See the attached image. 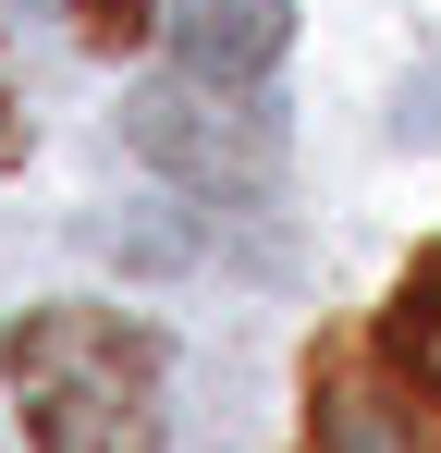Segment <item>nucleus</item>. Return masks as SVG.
I'll return each instance as SVG.
<instances>
[{
  "label": "nucleus",
  "mask_w": 441,
  "mask_h": 453,
  "mask_svg": "<svg viewBox=\"0 0 441 453\" xmlns=\"http://www.w3.org/2000/svg\"><path fill=\"white\" fill-rule=\"evenodd\" d=\"M368 356H380V368H392V392H405V404H417V417L441 429V245L417 257V270H405V295L380 306Z\"/></svg>",
  "instance_id": "nucleus-4"
},
{
  "label": "nucleus",
  "mask_w": 441,
  "mask_h": 453,
  "mask_svg": "<svg viewBox=\"0 0 441 453\" xmlns=\"http://www.w3.org/2000/svg\"><path fill=\"white\" fill-rule=\"evenodd\" d=\"M159 25H172V50H184L197 86H258L282 62L294 0H159Z\"/></svg>",
  "instance_id": "nucleus-3"
},
{
  "label": "nucleus",
  "mask_w": 441,
  "mask_h": 453,
  "mask_svg": "<svg viewBox=\"0 0 441 453\" xmlns=\"http://www.w3.org/2000/svg\"><path fill=\"white\" fill-rule=\"evenodd\" d=\"M0 368H12L37 453H159L172 441V404H159L172 356L123 306H25L0 331Z\"/></svg>",
  "instance_id": "nucleus-1"
},
{
  "label": "nucleus",
  "mask_w": 441,
  "mask_h": 453,
  "mask_svg": "<svg viewBox=\"0 0 441 453\" xmlns=\"http://www.w3.org/2000/svg\"><path fill=\"white\" fill-rule=\"evenodd\" d=\"M147 12H159V0H74V25H86L98 50H123V37H147Z\"/></svg>",
  "instance_id": "nucleus-5"
},
{
  "label": "nucleus",
  "mask_w": 441,
  "mask_h": 453,
  "mask_svg": "<svg viewBox=\"0 0 441 453\" xmlns=\"http://www.w3.org/2000/svg\"><path fill=\"white\" fill-rule=\"evenodd\" d=\"M306 453H441V429L392 392L368 343H319L306 368Z\"/></svg>",
  "instance_id": "nucleus-2"
}]
</instances>
